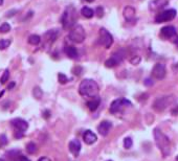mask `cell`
Here are the masks:
<instances>
[{"instance_id":"6da1fadb","label":"cell","mask_w":178,"mask_h":161,"mask_svg":"<svg viewBox=\"0 0 178 161\" xmlns=\"http://www.w3.org/2000/svg\"><path fill=\"white\" fill-rule=\"evenodd\" d=\"M154 139L161 155L164 158L168 157L171 153V141H170L169 137L161 130L154 129Z\"/></svg>"},{"instance_id":"7a4b0ae2","label":"cell","mask_w":178,"mask_h":161,"mask_svg":"<svg viewBox=\"0 0 178 161\" xmlns=\"http://www.w3.org/2000/svg\"><path fill=\"white\" fill-rule=\"evenodd\" d=\"M79 93L85 98H95L99 93V85L91 79H84L79 86Z\"/></svg>"},{"instance_id":"3957f363","label":"cell","mask_w":178,"mask_h":161,"mask_svg":"<svg viewBox=\"0 0 178 161\" xmlns=\"http://www.w3.org/2000/svg\"><path fill=\"white\" fill-rule=\"evenodd\" d=\"M77 20H78V16H77V10H75V7L72 6L66 7L62 15V18H61V23H62L63 29H71L75 25Z\"/></svg>"},{"instance_id":"277c9868","label":"cell","mask_w":178,"mask_h":161,"mask_svg":"<svg viewBox=\"0 0 178 161\" xmlns=\"http://www.w3.org/2000/svg\"><path fill=\"white\" fill-rule=\"evenodd\" d=\"M68 38L70 39V41H72L73 43H77V44L83 43L84 40H85V38H86V34H85V29H84V27L82 26V25H75V26L70 29Z\"/></svg>"},{"instance_id":"5b68a950","label":"cell","mask_w":178,"mask_h":161,"mask_svg":"<svg viewBox=\"0 0 178 161\" xmlns=\"http://www.w3.org/2000/svg\"><path fill=\"white\" fill-rule=\"evenodd\" d=\"M124 58H125V52H123V50H118V52H114L113 55L111 56V58L106 61L105 66L107 68L115 67V66L119 65V64L123 62Z\"/></svg>"},{"instance_id":"8992f818","label":"cell","mask_w":178,"mask_h":161,"mask_svg":"<svg viewBox=\"0 0 178 161\" xmlns=\"http://www.w3.org/2000/svg\"><path fill=\"white\" fill-rule=\"evenodd\" d=\"M176 14H177V12L175 11L174 9L167 10V11L159 13V14L155 17V22L156 23H164V22L171 21V20H173L175 17H176Z\"/></svg>"},{"instance_id":"52a82bcc","label":"cell","mask_w":178,"mask_h":161,"mask_svg":"<svg viewBox=\"0 0 178 161\" xmlns=\"http://www.w3.org/2000/svg\"><path fill=\"white\" fill-rule=\"evenodd\" d=\"M129 106H131V103L129 101H127V99H125V98L115 99V101H113L112 104L110 105V113L116 114V113H118V112H121L125 107H129Z\"/></svg>"},{"instance_id":"ba28073f","label":"cell","mask_w":178,"mask_h":161,"mask_svg":"<svg viewBox=\"0 0 178 161\" xmlns=\"http://www.w3.org/2000/svg\"><path fill=\"white\" fill-rule=\"evenodd\" d=\"M99 34H100V42H101V44L105 46V48H107V49H108V48H110L111 45L113 44V37H112V35H111L106 29H101L100 32H99Z\"/></svg>"},{"instance_id":"9c48e42d","label":"cell","mask_w":178,"mask_h":161,"mask_svg":"<svg viewBox=\"0 0 178 161\" xmlns=\"http://www.w3.org/2000/svg\"><path fill=\"white\" fill-rule=\"evenodd\" d=\"M166 66L162 63H156L152 68V78L155 80H162L166 76Z\"/></svg>"},{"instance_id":"30bf717a","label":"cell","mask_w":178,"mask_h":161,"mask_svg":"<svg viewBox=\"0 0 178 161\" xmlns=\"http://www.w3.org/2000/svg\"><path fill=\"white\" fill-rule=\"evenodd\" d=\"M171 102H172L171 96H162V98H157L156 101L154 102L153 108L158 112L164 111V110L168 108V106L171 104Z\"/></svg>"},{"instance_id":"8fae6325","label":"cell","mask_w":178,"mask_h":161,"mask_svg":"<svg viewBox=\"0 0 178 161\" xmlns=\"http://www.w3.org/2000/svg\"><path fill=\"white\" fill-rule=\"evenodd\" d=\"M160 37L164 40L172 39V38L176 37V29L172 25H168L160 29Z\"/></svg>"},{"instance_id":"7c38bea8","label":"cell","mask_w":178,"mask_h":161,"mask_svg":"<svg viewBox=\"0 0 178 161\" xmlns=\"http://www.w3.org/2000/svg\"><path fill=\"white\" fill-rule=\"evenodd\" d=\"M12 125L16 128L18 132H22V133H24L27 130V128H29L27 121L22 118H16L14 121H12Z\"/></svg>"},{"instance_id":"4fadbf2b","label":"cell","mask_w":178,"mask_h":161,"mask_svg":"<svg viewBox=\"0 0 178 161\" xmlns=\"http://www.w3.org/2000/svg\"><path fill=\"white\" fill-rule=\"evenodd\" d=\"M83 140L86 144L90 145V144H93L95 142H96L98 137H96V135L91 131V130H86L83 134Z\"/></svg>"},{"instance_id":"5bb4252c","label":"cell","mask_w":178,"mask_h":161,"mask_svg":"<svg viewBox=\"0 0 178 161\" xmlns=\"http://www.w3.org/2000/svg\"><path fill=\"white\" fill-rule=\"evenodd\" d=\"M68 148H69V151H70L71 154L75 156V157H78L79 154H80V152H81V148L82 147H81V142L79 141L78 139H73L69 142Z\"/></svg>"},{"instance_id":"9a60e30c","label":"cell","mask_w":178,"mask_h":161,"mask_svg":"<svg viewBox=\"0 0 178 161\" xmlns=\"http://www.w3.org/2000/svg\"><path fill=\"white\" fill-rule=\"evenodd\" d=\"M168 4V0H153V1L150 2L149 9L153 12H157L159 10L164 9Z\"/></svg>"},{"instance_id":"2e32d148","label":"cell","mask_w":178,"mask_h":161,"mask_svg":"<svg viewBox=\"0 0 178 161\" xmlns=\"http://www.w3.org/2000/svg\"><path fill=\"white\" fill-rule=\"evenodd\" d=\"M111 127H112V124L108 121H102L98 127V131L100 133V135L102 136H107L108 135L109 131H110Z\"/></svg>"},{"instance_id":"e0dca14e","label":"cell","mask_w":178,"mask_h":161,"mask_svg":"<svg viewBox=\"0 0 178 161\" xmlns=\"http://www.w3.org/2000/svg\"><path fill=\"white\" fill-rule=\"evenodd\" d=\"M59 37V30L58 29H50L47 33H45L44 39L47 41L48 43H53L57 38Z\"/></svg>"},{"instance_id":"ac0fdd59","label":"cell","mask_w":178,"mask_h":161,"mask_svg":"<svg viewBox=\"0 0 178 161\" xmlns=\"http://www.w3.org/2000/svg\"><path fill=\"white\" fill-rule=\"evenodd\" d=\"M100 104H101V98H99V96H95V98H92L90 101L87 102V107L91 112H95V110L99 108Z\"/></svg>"},{"instance_id":"d6986e66","label":"cell","mask_w":178,"mask_h":161,"mask_svg":"<svg viewBox=\"0 0 178 161\" xmlns=\"http://www.w3.org/2000/svg\"><path fill=\"white\" fill-rule=\"evenodd\" d=\"M64 52L68 58H70V59H77L78 58V50H77V48L73 47V46H70V45L65 46Z\"/></svg>"},{"instance_id":"ffe728a7","label":"cell","mask_w":178,"mask_h":161,"mask_svg":"<svg viewBox=\"0 0 178 161\" xmlns=\"http://www.w3.org/2000/svg\"><path fill=\"white\" fill-rule=\"evenodd\" d=\"M124 17L126 18L127 20H132L134 17H135V10H134L132 6L125 7V10H124Z\"/></svg>"},{"instance_id":"44dd1931","label":"cell","mask_w":178,"mask_h":161,"mask_svg":"<svg viewBox=\"0 0 178 161\" xmlns=\"http://www.w3.org/2000/svg\"><path fill=\"white\" fill-rule=\"evenodd\" d=\"M81 14L83 15L85 18H88V19H90V18H92L93 16H95V12H93V10H91L90 7H83L82 10H81Z\"/></svg>"},{"instance_id":"7402d4cb","label":"cell","mask_w":178,"mask_h":161,"mask_svg":"<svg viewBox=\"0 0 178 161\" xmlns=\"http://www.w3.org/2000/svg\"><path fill=\"white\" fill-rule=\"evenodd\" d=\"M41 42V38L40 36L38 35H32L29 37V43L32 45H38L39 43Z\"/></svg>"},{"instance_id":"603a6c76","label":"cell","mask_w":178,"mask_h":161,"mask_svg":"<svg viewBox=\"0 0 178 161\" xmlns=\"http://www.w3.org/2000/svg\"><path fill=\"white\" fill-rule=\"evenodd\" d=\"M26 152L29 154H35L37 152V145H36L35 142H29L26 144Z\"/></svg>"},{"instance_id":"cb8c5ba5","label":"cell","mask_w":178,"mask_h":161,"mask_svg":"<svg viewBox=\"0 0 178 161\" xmlns=\"http://www.w3.org/2000/svg\"><path fill=\"white\" fill-rule=\"evenodd\" d=\"M33 94H34V96L37 99H41L42 95H43V92H42L40 87H35L34 90H33Z\"/></svg>"},{"instance_id":"d4e9b609","label":"cell","mask_w":178,"mask_h":161,"mask_svg":"<svg viewBox=\"0 0 178 161\" xmlns=\"http://www.w3.org/2000/svg\"><path fill=\"white\" fill-rule=\"evenodd\" d=\"M10 30H11V25L9 24V23H3V24L0 25V33L1 34H6V33H9Z\"/></svg>"},{"instance_id":"484cf974","label":"cell","mask_w":178,"mask_h":161,"mask_svg":"<svg viewBox=\"0 0 178 161\" xmlns=\"http://www.w3.org/2000/svg\"><path fill=\"white\" fill-rule=\"evenodd\" d=\"M11 44V40H0V50H4L6 49L7 47Z\"/></svg>"},{"instance_id":"4316f807","label":"cell","mask_w":178,"mask_h":161,"mask_svg":"<svg viewBox=\"0 0 178 161\" xmlns=\"http://www.w3.org/2000/svg\"><path fill=\"white\" fill-rule=\"evenodd\" d=\"M9 78H10V71L6 69V70L3 72V75H2L1 79H0V83H1L2 85H4V84H6L7 81H9Z\"/></svg>"},{"instance_id":"83f0119b","label":"cell","mask_w":178,"mask_h":161,"mask_svg":"<svg viewBox=\"0 0 178 161\" xmlns=\"http://www.w3.org/2000/svg\"><path fill=\"white\" fill-rule=\"evenodd\" d=\"M132 144H133V142H132V139H131L130 137H126L124 139V147H125V149H127V150L131 149Z\"/></svg>"},{"instance_id":"f1b7e54d","label":"cell","mask_w":178,"mask_h":161,"mask_svg":"<svg viewBox=\"0 0 178 161\" xmlns=\"http://www.w3.org/2000/svg\"><path fill=\"white\" fill-rule=\"evenodd\" d=\"M58 80H59L60 84H66L68 82V78L64 75V73L60 72L59 75H58Z\"/></svg>"},{"instance_id":"f546056e","label":"cell","mask_w":178,"mask_h":161,"mask_svg":"<svg viewBox=\"0 0 178 161\" xmlns=\"http://www.w3.org/2000/svg\"><path fill=\"white\" fill-rule=\"evenodd\" d=\"M130 62L133 64V65H137L141 62V57L139 56H133V58L130 59Z\"/></svg>"},{"instance_id":"4dcf8cb0","label":"cell","mask_w":178,"mask_h":161,"mask_svg":"<svg viewBox=\"0 0 178 161\" xmlns=\"http://www.w3.org/2000/svg\"><path fill=\"white\" fill-rule=\"evenodd\" d=\"M95 14H96V16H98L99 18H102V17H103V15H104V10H103V7H102V6L96 7Z\"/></svg>"},{"instance_id":"1f68e13d","label":"cell","mask_w":178,"mask_h":161,"mask_svg":"<svg viewBox=\"0 0 178 161\" xmlns=\"http://www.w3.org/2000/svg\"><path fill=\"white\" fill-rule=\"evenodd\" d=\"M7 144V138L4 134H2L1 136H0V144L1 145H6Z\"/></svg>"},{"instance_id":"d6a6232c","label":"cell","mask_w":178,"mask_h":161,"mask_svg":"<svg viewBox=\"0 0 178 161\" xmlns=\"http://www.w3.org/2000/svg\"><path fill=\"white\" fill-rule=\"evenodd\" d=\"M49 116H50V111L45 110V111L43 112V117H44V118H49Z\"/></svg>"},{"instance_id":"836d02e7","label":"cell","mask_w":178,"mask_h":161,"mask_svg":"<svg viewBox=\"0 0 178 161\" xmlns=\"http://www.w3.org/2000/svg\"><path fill=\"white\" fill-rule=\"evenodd\" d=\"M18 161H30V160H29L27 157H25V156L21 155V156H20V158H19V159H18Z\"/></svg>"},{"instance_id":"e575fe53","label":"cell","mask_w":178,"mask_h":161,"mask_svg":"<svg viewBox=\"0 0 178 161\" xmlns=\"http://www.w3.org/2000/svg\"><path fill=\"white\" fill-rule=\"evenodd\" d=\"M172 114L173 115H178V106L175 107V108L172 110Z\"/></svg>"},{"instance_id":"d590c367","label":"cell","mask_w":178,"mask_h":161,"mask_svg":"<svg viewBox=\"0 0 178 161\" xmlns=\"http://www.w3.org/2000/svg\"><path fill=\"white\" fill-rule=\"evenodd\" d=\"M14 87H15V83H14V82H13V83H11V84H10V85H9V87H7V89H9V90H12V89L14 88Z\"/></svg>"},{"instance_id":"8d00e7d4","label":"cell","mask_w":178,"mask_h":161,"mask_svg":"<svg viewBox=\"0 0 178 161\" xmlns=\"http://www.w3.org/2000/svg\"><path fill=\"white\" fill-rule=\"evenodd\" d=\"M38 161H50V159L49 158H47V157H41Z\"/></svg>"},{"instance_id":"74e56055","label":"cell","mask_w":178,"mask_h":161,"mask_svg":"<svg viewBox=\"0 0 178 161\" xmlns=\"http://www.w3.org/2000/svg\"><path fill=\"white\" fill-rule=\"evenodd\" d=\"M151 80H149V79H147L146 81H145V84H146V85H151V84H153V83H151V82H150Z\"/></svg>"},{"instance_id":"f35d334b","label":"cell","mask_w":178,"mask_h":161,"mask_svg":"<svg viewBox=\"0 0 178 161\" xmlns=\"http://www.w3.org/2000/svg\"><path fill=\"white\" fill-rule=\"evenodd\" d=\"M175 44H176V45H177V47H178V39H177L176 41H175Z\"/></svg>"},{"instance_id":"ab89813d","label":"cell","mask_w":178,"mask_h":161,"mask_svg":"<svg viewBox=\"0 0 178 161\" xmlns=\"http://www.w3.org/2000/svg\"><path fill=\"white\" fill-rule=\"evenodd\" d=\"M86 1H87V2H93L95 0H86Z\"/></svg>"},{"instance_id":"60d3db41","label":"cell","mask_w":178,"mask_h":161,"mask_svg":"<svg viewBox=\"0 0 178 161\" xmlns=\"http://www.w3.org/2000/svg\"><path fill=\"white\" fill-rule=\"evenodd\" d=\"M2 3H3V0H0V6H2Z\"/></svg>"},{"instance_id":"b9f144b4","label":"cell","mask_w":178,"mask_h":161,"mask_svg":"<svg viewBox=\"0 0 178 161\" xmlns=\"http://www.w3.org/2000/svg\"><path fill=\"white\" fill-rule=\"evenodd\" d=\"M0 161H4V160L3 159H0Z\"/></svg>"},{"instance_id":"7bdbcfd3","label":"cell","mask_w":178,"mask_h":161,"mask_svg":"<svg viewBox=\"0 0 178 161\" xmlns=\"http://www.w3.org/2000/svg\"><path fill=\"white\" fill-rule=\"evenodd\" d=\"M106 161H113V160H106Z\"/></svg>"}]
</instances>
